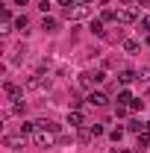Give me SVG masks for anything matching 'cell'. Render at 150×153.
I'll return each mask as SVG.
<instances>
[{"label": "cell", "instance_id": "obj_6", "mask_svg": "<svg viewBox=\"0 0 150 153\" xmlns=\"http://www.w3.org/2000/svg\"><path fill=\"white\" fill-rule=\"evenodd\" d=\"M135 18H138L135 9H121V15H118V21H124V24H132Z\"/></svg>", "mask_w": 150, "mask_h": 153}, {"label": "cell", "instance_id": "obj_12", "mask_svg": "<svg viewBox=\"0 0 150 153\" xmlns=\"http://www.w3.org/2000/svg\"><path fill=\"white\" fill-rule=\"evenodd\" d=\"M138 47H141L138 41H124V50H127V53H138Z\"/></svg>", "mask_w": 150, "mask_h": 153}, {"label": "cell", "instance_id": "obj_1", "mask_svg": "<svg viewBox=\"0 0 150 153\" xmlns=\"http://www.w3.org/2000/svg\"><path fill=\"white\" fill-rule=\"evenodd\" d=\"M65 18L85 21V18H91V6L88 3H71V6H65Z\"/></svg>", "mask_w": 150, "mask_h": 153}, {"label": "cell", "instance_id": "obj_18", "mask_svg": "<svg viewBox=\"0 0 150 153\" xmlns=\"http://www.w3.org/2000/svg\"><path fill=\"white\" fill-rule=\"evenodd\" d=\"M138 79H144V82H147V79H150V68H141V71H138Z\"/></svg>", "mask_w": 150, "mask_h": 153}, {"label": "cell", "instance_id": "obj_8", "mask_svg": "<svg viewBox=\"0 0 150 153\" xmlns=\"http://www.w3.org/2000/svg\"><path fill=\"white\" fill-rule=\"evenodd\" d=\"M41 30L44 33H56V18H44L41 21Z\"/></svg>", "mask_w": 150, "mask_h": 153}, {"label": "cell", "instance_id": "obj_9", "mask_svg": "<svg viewBox=\"0 0 150 153\" xmlns=\"http://www.w3.org/2000/svg\"><path fill=\"white\" fill-rule=\"evenodd\" d=\"M132 79H138V74L135 71H121V82L127 85V82H132Z\"/></svg>", "mask_w": 150, "mask_h": 153}, {"label": "cell", "instance_id": "obj_7", "mask_svg": "<svg viewBox=\"0 0 150 153\" xmlns=\"http://www.w3.org/2000/svg\"><path fill=\"white\" fill-rule=\"evenodd\" d=\"M24 56H27V44H18V47L12 50V65H18Z\"/></svg>", "mask_w": 150, "mask_h": 153}, {"label": "cell", "instance_id": "obj_11", "mask_svg": "<svg viewBox=\"0 0 150 153\" xmlns=\"http://www.w3.org/2000/svg\"><path fill=\"white\" fill-rule=\"evenodd\" d=\"M91 33H94V36H106V30H103V21H91Z\"/></svg>", "mask_w": 150, "mask_h": 153}, {"label": "cell", "instance_id": "obj_10", "mask_svg": "<svg viewBox=\"0 0 150 153\" xmlns=\"http://www.w3.org/2000/svg\"><path fill=\"white\" fill-rule=\"evenodd\" d=\"M36 127H38V124H33V121H24V124H21V135H27V133H36Z\"/></svg>", "mask_w": 150, "mask_h": 153}, {"label": "cell", "instance_id": "obj_4", "mask_svg": "<svg viewBox=\"0 0 150 153\" xmlns=\"http://www.w3.org/2000/svg\"><path fill=\"white\" fill-rule=\"evenodd\" d=\"M88 106H106V94L103 91H91L88 94Z\"/></svg>", "mask_w": 150, "mask_h": 153}, {"label": "cell", "instance_id": "obj_20", "mask_svg": "<svg viewBox=\"0 0 150 153\" xmlns=\"http://www.w3.org/2000/svg\"><path fill=\"white\" fill-rule=\"evenodd\" d=\"M141 30H144V33H150V15H147L144 21H141Z\"/></svg>", "mask_w": 150, "mask_h": 153}, {"label": "cell", "instance_id": "obj_16", "mask_svg": "<svg viewBox=\"0 0 150 153\" xmlns=\"http://www.w3.org/2000/svg\"><path fill=\"white\" fill-rule=\"evenodd\" d=\"M27 24H30V21H27V15H21V18L15 21V27H18V30H27Z\"/></svg>", "mask_w": 150, "mask_h": 153}, {"label": "cell", "instance_id": "obj_17", "mask_svg": "<svg viewBox=\"0 0 150 153\" xmlns=\"http://www.w3.org/2000/svg\"><path fill=\"white\" fill-rule=\"evenodd\" d=\"M118 100H121V103H132V94H130V91H121Z\"/></svg>", "mask_w": 150, "mask_h": 153}, {"label": "cell", "instance_id": "obj_3", "mask_svg": "<svg viewBox=\"0 0 150 153\" xmlns=\"http://www.w3.org/2000/svg\"><path fill=\"white\" fill-rule=\"evenodd\" d=\"M27 88H30V91H47V88H50V76L47 74H33L27 79Z\"/></svg>", "mask_w": 150, "mask_h": 153}, {"label": "cell", "instance_id": "obj_14", "mask_svg": "<svg viewBox=\"0 0 150 153\" xmlns=\"http://www.w3.org/2000/svg\"><path fill=\"white\" fill-rule=\"evenodd\" d=\"M91 138H94V135H91V130H79V141H82V144H88Z\"/></svg>", "mask_w": 150, "mask_h": 153}, {"label": "cell", "instance_id": "obj_15", "mask_svg": "<svg viewBox=\"0 0 150 153\" xmlns=\"http://www.w3.org/2000/svg\"><path fill=\"white\" fill-rule=\"evenodd\" d=\"M150 144V133H138V147H147Z\"/></svg>", "mask_w": 150, "mask_h": 153}, {"label": "cell", "instance_id": "obj_21", "mask_svg": "<svg viewBox=\"0 0 150 153\" xmlns=\"http://www.w3.org/2000/svg\"><path fill=\"white\" fill-rule=\"evenodd\" d=\"M85 3H94V0H85Z\"/></svg>", "mask_w": 150, "mask_h": 153}, {"label": "cell", "instance_id": "obj_19", "mask_svg": "<svg viewBox=\"0 0 150 153\" xmlns=\"http://www.w3.org/2000/svg\"><path fill=\"white\" fill-rule=\"evenodd\" d=\"M88 130H91V135H100V133H103V127H100V124H91Z\"/></svg>", "mask_w": 150, "mask_h": 153}, {"label": "cell", "instance_id": "obj_5", "mask_svg": "<svg viewBox=\"0 0 150 153\" xmlns=\"http://www.w3.org/2000/svg\"><path fill=\"white\" fill-rule=\"evenodd\" d=\"M68 124H71V130H79L82 127V112L76 109V112H68Z\"/></svg>", "mask_w": 150, "mask_h": 153}, {"label": "cell", "instance_id": "obj_13", "mask_svg": "<svg viewBox=\"0 0 150 153\" xmlns=\"http://www.w3.org/2000/svg\"><path fill=\"white\" fill-rule=\"evenodd\" d=\"M121 12H115V9H103V21H118Z\"/></svg>", "mask_w": 150, "mask_h": 153}, {"label": "cell", "instance_id": "obj_2", "mask_svg": "<svg viewBox=\"0 0 150 153\" xmlns=\"http://www.w3.org/2000/svg\"><path fill=\"white\" fill-rule=\"evenodd\" d=\"M33 141H36L38 147H53V144H56V133H53V130H47V127H36Z\"/></svg>", "mask_w": 150, "mask_h": 153}]
</instances>
